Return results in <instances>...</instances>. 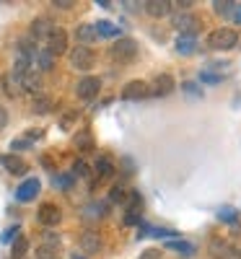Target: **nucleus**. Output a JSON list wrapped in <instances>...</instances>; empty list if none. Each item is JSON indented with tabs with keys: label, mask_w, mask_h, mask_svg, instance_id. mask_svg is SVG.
I'll return each instance as SVG.
<instances>
[{
	"label": "nucleus",
	"mask_w": 241,
	"mask_h": 259,
	"mask_svg": "<svg viewBox=\"0 0 241 259\" xmlns=\"http://www.w3.org/2000/svg\"><path fill=\"white\" fill-rule=\"evenodd\" d=\"M109 57H112L114 62H122V65L133 62L138 57V41L135 39H127V36L117 39L114 45L109 47Z\"/></svg>",
	"instance_id": "nucleus-1"
},
{
	"label": "nucleus",
	"mask_w": 241,
	"mask_h": 259,
	"mask_svg": "<svg viewBox=\"0 0 241 259\" xmlns=\"http://www.w3.org/2000/svg\"><path fill=\"white\" fill-rule=\"evenodd\" d=\"M238 45V34L233 29H215L208 34V47L210 50H233Z\"/></svg>",
	"instance_id": "nucleus-2"
},
{
	"label": "nucleus",
	"mask_w": 241,
	"mask_h": 259,
	"mask_svg": "<svg viewBox=\"0 0 241 259\" xmlns=\"http://www.w3.org/2000/svg\"><path fill=\"white\" fill-rule=\"evenodd\" d=\"M99 91H101V80H99L96 75H86V78H81L78 85H75V96H78L81 101H94V99L99 96Z\"/></svg>",
	"instance_id": "nucleus-3"
},
{
	"label": "nucleus",
	"mask_w": 241,
	"mask_h": 259,
	"mask_svg": "<svg viewBox=\"0 0 241 259\" xmlns=\"http://www.w3.org/2000/svg\"><path fill=\"white\" fill-rule=\"evenodd\" d=\"M70 65L75 70H91L94 68V50L91 47H86V45H78L70 50Z\"/></svg>",
	"instance_id": "nucleus-4"
},
{
	"label": "nucleus",
	"mask_w": 241,
	"mask_h": 259,
	"mask_svg": "<svg viewBox=\"0 0 241 259\" xmlns=\"http://www.w3.org/2000/svg\"><path fill=\"white\" fill-rule=\"evenodd\" d=\"M52 57H60V55H65L68 52V31L65 29H60V26H55L52 31H50V36H47V47H45Z\"/></svg>",
	"instance_id": "nucleus-5"
},
{
	"label": "nucleus",
	"mask_w": 241,
	"mask_h": 259,
	"mask_svg": "<svg viewBox=\"0 0 241 259\" xmlns=\"http://www.w3.org/2000/svg\"><path fill=\"white\" fill-rule=\"evenodd\" d=\"M174 26H177L179 36H194L197 26H200V18H197L194 13H189V11H182V13L174 16Z\"/></svg>",
	"instance_id": "nucleus-6"
},
{
	"label": "nucleus",
	"mask_w": 241,
	"mask_h": 259,
	"mask_svg": "<svg viewBox=\"0 0 241 259\" xmlns=\"http://www.w3.org/2000/svg\"><path fill=\"white\" fill-rule=\"evenodd\" d=\"M150 96V85L145 80H130L125 89H122V99L125 101H140Z\"/></svg>",
	"instance_id": "nucleus-7"
},
{
	"label": "nucleus",
	"mask_w": 241,
	"mask_h": 259,
	"mask_svg": "<svg viewBox=\"0 0 241 259\" xmlns=\"http://www.w3.org/2000/svg\"><path fill=\"white\" fill-rule=\"evenodd\" d=\"M36 218L42 226H47V228H55L60 221H62V212L55 202H45V205H39V212H36Z\"/></svg>",
	"instance_id": "nucleus-8"
},
{
	"label": "nucleus",
	"mask_w": 241,
	"mask_h": 259,
	"mask_svg": "<svg viewBox=\"0 0 241 259\" xmlns=\"http://www.w3.org/2000/svg\"><path fill=\"white\" fill-rule=\"evenodd\" d=\"M39 192H42V182L34 179V177H29L26 182H21V184H18V189H16V200H18V202H31Z\"/></svg>",
	"instance_id": "nucleus-9"
},
{
	"label": "nucleus",
	"mask_w": 241,
	"mask_h": 259,
	"mask_svg": "<svg viewBox=\"0 0 241 259\" xmlns=\"http://www.w3.org/2000/svg\"><path fill=\"white\" fill-rule=\"evenodd\" d=\"M208 251H210L213 259H231V256L236 254V249H233L226 239H213V241L208 244Z\"/></svg>",
	"instance_id": "nucleus-10"
},
{
	"label": "nucleus",
	"mask_w": 241,
	"mask_h": 259,
	"mask_svg": "<svg viewBox=\"0 0 241 259\" xmlns=\"http://www.w3.org/2000/svg\"><path fill=\"white\" fill-rule=\"evenodd\" d=\"M174 89H177V80L169 73H161L153 80V94H158V96H169V94H174Z\"/></svg>",
	"instance_id": "nucleus-11"
},
{
	"label": "nucleus",
	"mask_w": 241,
	"mask_h": 259,
	"mask_svg": "<svg viewBox=\"0 0 241 259\" xmlns=\"http://www.w3.org/2000/svg\"><path fill=\"white\" fill-rule=\"evenodd\" d=\"M114 161L109 158V156H99L96 158V166H94V174H96V182H104V179H112L114 174Z\"/></svg>",
	"instance_id": "nucleus-12"
},
{
	"label": "nucleus",
	"mask_w": 241,
	"mask_h": 259,
	"mask_svg": "<svg viewBox=\"0 0 241 259\" xmlns=\"http://www.w3.org/2000/svg\"><path fill=\"white\" fill-rule=\"evenodd\" d=\"M101 236L96 233V231H86L83 236H81V249L86 251V254H99L101 251Z\"/></svg>",
	"instance_id": "nucleus-13"
},
{
	"label": "nucleus",
	"mask_w": 241,
	"mask_h": 259,
	"mask_svg": "<svg viewBox=\"0 0 241 259\" xmlns=\"http://www.w3.org/2000/svg\"><path fill=\"white\" fill-rule=\"evenodd\" d=\"M3 166H6V171L8 174H13V177H24L26 171H29V166H26V161L21 158V156H3Z\"/></svg>",
	"instance_id": "nucleus-14"
},
{
	"label": "nucleus",
	"mask_w": 241,
	"mask_h": 259,
	"mask_svg": "<svg viewBox=\"0 0 241 259\" xmlns=\"http://www.w3.org/2000/svg\"><path fill=\"white\" fill-rule=\"evenodd\" d=\"M143 6H145V13L153 16V18H164V16H169V11L174 8L169 0H148V3H143Z\"/></svg>",
	"instance_id": "nucleus-15"
},
{
	"label": "nucleus",
	"mask_w": 241,
	"mask_h": 259,
	"mask_svg": "<svg viewBox=\"0 0 241 259\" xmlns=\"http://www.w3.org/2000/svg\"><path fill=\"white\" fill-rule=\"evenodd\" d=\"M18 83H21V89H24V91H29V94L39 96V89H42V78H39V73L29 70V73H26L24 78H21Z\"/></svg>",
	"instance_id": "nucleus-16"
},
{
	"label": "nucleus",
	"mask_w": 241,
	"mask_h": 259,
	"mask_svg": "<svg viewBox=\"0 0 241 259\" xmlns=\"http://www.w3.org/2000/svg\"><path fill=\"white\" fill-rule=\"evenodd\" d=\"M73 143H75V148L78 150H94V138H91V130H78L75 133V138H73Z\"/></svg>",
	"instance_id": "nucleus-17"
},
{
	"label": "nucleus",
	"mask_w": 241,
	"mask_h": 259,
	"mask_svg": "<svg viewBox=\"0 0 241 259\" xmlns=\"http://www.w3.org/2000/svg\"><path fill=\"white\" fill-rule=\"evenodd\" d=\"M52 29H55V26L50 24V21H47V18H36V21H34V24H31V36H34V39H42V36H45V39H47Z\"/></svg>",
	"instance_id": "nucleus-18"
},
{
	"label": "nucleus",
	"mask_w": 241,
	"mask_h": 259,
	"mask_svg": "<svg viewBox=\"0 0 241 259\" xmlns=\"http://www.w3.org/2000/svg\"><path fill=\"white\" fill-rule=\"evenodd\" d=\"M52 106H55V101H52L50 96H45V94L34 96V101H31V109H34L36 114H47V112H52Z\"/></svg>",
	"instance_id": "nucleus-19"
},
{
	"label": "nucleus",
	"mask_w": 241,
	"mask_h": 259,
	"mask_svg": "<svg viewBox=\"0 0 241 259\" xmlns=\"http://www.w3.org/2000/svg\"><path fill=\"white\" fill-rule=\"evenodd\" d=\"M96 29V36H119V26L112 24V21H99V24H94Z\"/></svg>",
	"instance_id": "nucleus-20"
},
{
	"label": "nucleus",
	"mask_w": 241,
	"mask_h": 259,
	"mask_svg": "<svg viewBox=\"0 0 241 259\" xmlns=\"http://www.w3.org/2000/svg\"><path fill=\"white\" fill-rule=\"evenodd\" d=\"M26 251H29V239H26V236H18V239L13 241V246H11L13 259H24Z\"/></svg>",
	"instance_id": "nucleus-21"
},
{
	"label": "nucleus",
	"mask_w": 241,
	"mask_h": 259,
	"mask_svg": "<svg viewBox=\"0 0 241 259\" xmlns=\"http://www.w3.org/2000/svg\"><path fill=\"white\" fill-rule=\"evenodd\" d=\"M75 36L81 39V45H86V41H94V39H96V29H94V24H81L78 31H75Z\"/></svg>",
	"instance_id": "nucleus-22"
},
{
	"label": "nucleus",
	"mask_w": 241,
	"mask_h": 259,
	"mask_svg": "<svg viewBox=\"0 0 241 259\" xmlns=\"http://www.w3.org/2000/svg\"><path fill=\"white\" fill-rule=\"evenodd\" d=\"M194 47H197V45H194V36H179V39H177V52H179V55H192Z\"/></svg>",
	"instance_id": "nucleus-23"
},
{
	"label": "nucleus",
	"mask_w": 241,
	"mask_h": 259,
	"mask_svg": "<svg viewBox=\"0 0 241 259\" xmlns=\"http://www.w3.org/2000/svg\"><path fill=\"white\" fill-rule=\"evenodd\" d=\"M36 65H39V70H52L55 68V57L47 50H42V52H36Z\"/></svg>",
	"instance_id": "nucleus-24"
},
{
	"label": "nucleus",
	"mask_w": 241,
	"mask_h": 259,
	"mask_svg": "<svg viewBox=\"0 0 241 259\" xmlns=\"http://www.w3.org/2000/svg\"><path fill=\"white\" fill-rule=\"evenodd\" d=\"M166 246H169L171 251H179L182 256H192V254H194V246L187 244V241H169Z\"/></svg>",
	"instance_id": "nucleus-25"
},
{
	"label": "nucleus",
	"mask_w": 241,
	"mask_h": 259,
	"mask_svg": "<svg viewBox=\"0 0 241 259\" xmlns=\"http://www.w3.org/2000/svg\"><path fill=\"white\" fill-rule=\"evenodd\" d=\"M125 200H127V189H125V187L114 184L112 189H109V202H117V205H125Z\"/></svg>",
	"instance_id": "nucleus-26"
},
{
	"label": "nucleus",
	"mask_w": 241,
	"mask_h": 259,
	"mask_svg": "<svg viewBox=\"0 0 241 259\" xmlns=\"http://www.w3.org/2000/svg\"><path fill=\"white\" fill-rule=\"evenodd\" d=\"M233 6H236V3H231V0H215V3H213V11H215L218 16H231Z\"/></svg>",
	"instance_id": "nucleus-27"
},
{
	"label": "nucleus",
	"mask_w": 241,
	"mask_h": 259,
	"mask_svg": "<svg viewBox=\"0 0 241 259\" xmlns=\"http://www.w3.org/2000/svg\"><path fill=\"white\" fill-rule=\"evenodd\" d=\"M104 210H106L104 202H91L89 207H86V218H104V215H106Z\"/></svg>",
	"instance_id": "nucleus-28"
},
{
	"label": "nucleus",
	"mask_w": 241,
	"mask_h": 259,
	"mask_svg": "<svg viewBox=\"0 0 241 259\" xmlns=\"http://www.w3.org/2000/svg\"><path fill=\"white\" fill-rule=\"evenodd\" d=\"M18 85H21V83H18L13 75H6V78H3V91H6L8 96H16V94H18Z\"/></svg>",
	"instance_id": "nucleus-29"
},
{
	"label": "nucleus",
	"mask_w": 241,
	"mask_h": 259,
	"mask_svg": "<svg viewBox=\"0 0 241 259\" xmlns=\"http://www.w3.org/2000/svg\"><path fill=\"white\" fill-rule=\"evenodd\" d=\"M91 174V166L86 163L83 158H78L75 163H73V177H89Z\"/></svg>",
	"instance_id": "nucleus-30"
},
{
	"label": "nucleus",
	"mask_w": 241,
	"mask_h": 259,
	"mask_svg": "<svg viewBox=\"0 0 241 259\" xmlns=\"http://www.w3.org/2000/svg\"><path fill=\"white\" fill-rule=\"evenodd\" d=\"M218 218L226 221V223H233V221H238V212L233 207H221V210H218Z\"/></svg>",
	"instance_id": "nucleus-31"
},
{
	"label": "nucleus",
	"mask_w": 241,
	"mask_h": 259,
	"mask_svg": "<svg viewBox=\"0 0 241 259\" xmlns=\"http://www.w3.org/2000/svg\"><path fill=\"white\" fill-rule=\"evenodd\" d=\"M18 239V226H13V228H8L3 236H0V241H3V244H13Z\"/></svg>",
	"instance_id": "nucleus-32"
},
{
	"label": "nucleus",
	"mask_w": 241,
	"mask_h": 259,
	"mask_svg": "<svg viewBox=\"0 0 241 259\" xmlns=\"http://www.w3.org/2000/svg\"><path fill=\"white\" fill-rule=\"evenodd\" d=\"M148 231H150V236H156V239H158V236H161V239H171V236H177L169 228H148Z\"/></svg>",
	"instance_id": "nucleus-33"
},
{
	"label": "nucleus",
	"mask_w": 241,
	"mask_h": 259,
	"mask_svg": "<svg viewBox=\"0 0 241 259\" xmlns=\"http://www.w3.org/2000/svg\"><path fill=\"white\" fill-rule=\"evenodd\" d=\"M200 80H203V83H221V75H215V73H210V70H203V73H200Z\"/></svg>",
	"instance_id": "nucleus-34"
},
{
	"label": "nucleus",
	"mask_w": 241,
	"mask_h": 259,
	"mask_svg": "<svg viewBox=\"0 0 241 259\" xmlns=\"http://www.w3.org/2000/svg\"><path fill=\"white\" fill-rule=\"evenodd\" d=\"M45 241H47V246L52 249V246H57V244H60V236H57L55 231H47V233H45Z\"/></svg>",
	"instance_id": "nucleus-35"
},
{
	"label": "nucleus",
	"mask_w": 241,
	"mask_h": 259,
	"mask_svg": "<svg viewBox=\"0 0 241 259\" xmlns=\"http://www.w3.org/2000/svg\"><path fill=\"white\" fill-rule=\"evenodd\" d=\"M36 259H55V249H50V246H42V249L36 251Z\"/></svg>",
	"instance_id": "nucleus-36"
},
{
	"label": "nucleus",
	"mask_w": 241,
	"mask_h": 259,
	"mask_svg": "<svg viewBox=\"0 0 241 259\" xmlns=\"http://www.w3.org/2000/svg\"><path fill=\"white\" fill-rule=\"evenodd\" d=\"M75 117H78V114H75V112H70V114H65V117H62V119H60V124H62V127H65V130H68V127H70V124H73V122H75Z\"/></svg>",
	"instance_id": "nucleus-37"
},
{
	"label": "nucleus",
	"mask_w": 241,
	"mask_h": 259,
	"mask_svg": "<svg viewBox=\"0 0 241 259\" xmlns=\"http://www.w3.org/2000/svg\"><path fill=\"white\" fill-rule=\"evenodd\" d=\"M52 6H57L60 11H68V8H73L75 3H73V0H55V3Z\"/></svg>",
	"instance_id": "nucleus-38"
},
{
	"label": "nucleus",
	"mask_w": 241,
	"mask_h": 259,
	"mask_svg": "<svg viewBox=\"0 0 241 259\" xmlns=\"http://www.w3.org/2000/svg\"><path fill=\"white\" fill-rule=\"evenodd\" d=\"M122 166H125V171H122L125 177H130V174L135 171V166H133V161H130V158H125V161H122Z\"/></svg>",
	"instance_id": "nucleus-39"
},
{
	"label": "nucleus",
	"mask_w": 241,
	"mask_h": 259,
	"mask_svg": "<svg viewBox=\"0 0 241 259\" xmlns=\"http://www.w3.org/2000/svg\"><path fill=\"white\" fill-rule=\"evenodd\" d=\"M231 18L236 21V24H241V3H236V6H233V11H231Z\"/></svg>",
	"instance_id": "nucleus-40"
},
{
	"label": "nucleus",
	"mask_w": 241,
	"mask_h": 259,
	"mask_svg": "<svg viewBox=\"0 0 241 259\" xmlns=\"http://www.w3.org/2000/svg\"><path fill=\"white\" fill-rule=\"evenodd\" d=\"M18 148H29V140L24 138V140H13L11 143V150H18Z\"/></svg>",
	"instance_id": "nucleus-41"
},
{
	"label": "nucleus",
	"mask_w": 241,
	"mask_h": 259,
	"mask_svg": "<svg viewBox=\"0 0 241 259\" xmlns=\"http://www.w3.org/2000/svg\"><path fill=\"white\" fill-rule=\"evenodd\" d=\"M6 124H8V112H6V106H0V130Z\"/></svg>",
	"instance_id": "nucleus-42"
},
{
	"label": "nucleus",
	"mask_w": 241,
	"mask_h": 259,
	"mask_svg": "<svg viewBox=\"0 0 241 259\" xmlns=\"http://www.w3.org/2000/svg\"><path fill=\"white\" fill-rule=\"evenodd\" d=\"M171 6H177V8H182V11H189L194 3H192V0H179V3H171Z\"/></svg>",
	"instance_id": "nucleus-43"
},
{
	"label": "nucleus",
	"mask_w": 241,
	"mask_h": 259,
	"mask_svg": "<svg viewBox=\"0 0 241 259\" xmlns=\"http://www.w3.org/2000/svg\"><path fill=\"white\" fill-rule=\"evenodd\" d=\"M42 135H45V133H42V130H39V127H36V130H31V133H29V138H26V140H29V143H31V140H39V138H42Z\"/></svg>",
	"instance_id": "nucleus-44"
},
{
	"label": "nucleus",
	"mask_w": 241,
	"mask_h": 259,
	"mask_svg": "<svg viewBox=\"0 0 241 259\" xmlns=\"http://www.w3.org/2000/svg\"><path fill=\"white\" fill-rule=\"evenodd\" d=\"M161 256V251H153V249H148L145 254H143V259H158Z\"/></svg>",
	"instance_id": "nucleus-45"
},
{
	"label": "nucleus",
	"mask_w": 241,
	"mask_h": 259,
	"mask_svg": "<svg viewBox=\"0 0 241 259\" xmlns=\"http://www.w3.org/2000/svg\"><path fill=\"white\" fill-rule=\"evenodd\" d=\"M70 259H86L83 254H70Z\"/></svg>",
	"instance_id": "nucleus-46"
}]
</instances>
